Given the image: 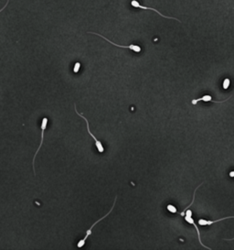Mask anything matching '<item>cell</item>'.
Returning <instances> with one entry per match:
<instances>
[{
  "label": "cell",
  "mask_w": 234,
  "mask_h": 250,
  "mask_svg": "<svg viewBox=\"0 0 234 250\" xmlns=\"http://www.w3.org/2000/svg\"><path fill=\"white\" fill-rule=\"evenodd\" d=\"M116 198H117V197H115V199H114V202H113V205L112 206V209L110 210V212H109V213H107V214H106V215L103 216L102 218H100L99 220H97V221H96V222H95L94 223H93V224H92V225H91V226L90 227V228H89V229H88V230L86 231V236H84V238H82V240H80V241L78 242V244H77V246H78L79 248L82 247V246H83V245H85V242H86L87 238H88V237H89V236H90L91 235V230H92V228H93V227L95 226V224H97V223H98L99 222H101L102 220H103L104 218H106V216H107V215H109V214H110V213H112V209H113V207H114V205H115V202H116Z\"/></svg>",
  "instance_id": "cell-1"
},
{
  "label": "cell",
  "mask_w": 234,
  "mask_h": 250,
  "mask_svg": "<svg viewBox=\"0 0 234 250\" xmlns=\"http://www.w3.org/2000/svg\"><path fill=\"white\" fill-rule=\"evenodd\" d=\"M74 108H75V112L77 113V115L78 116H80L81 117H82L84 120H85V122H86V125H87V129H88V132H89V134L91 135V137L94 139V141H95V145H96V148H97V149H98V151L100 152V153H103V151H104V148H103V144L101 143V141H99L96 138H95V136L93 135L91 132V130H90V126H89V122H88V120H87V118L86 117H84L82 114H80L78 111H77V108H76V105H74Z\"/></svg>",
  "instance_id": "cell-2"
},
{
  "label": "cell",
  "mask_w": 234,
  "mask_h": 250,
  "mask_svg": "<svg viewBox=\"0 0 234 250\" xmlns=\"http://www.w3.org/2000/svg\"><path fill=\"white\" fill-rule=\"evenodd\" d=\"M88 33L97 35V36H99V37H101V38L104 39L106 41L110 42L111 44H112V45H113V46H116V47H119V48H125V49H130V50H132V51H134V52H137V53L142 51L141 47H140V46H137V45H134V44H131V45H129V46H121V45H118V44H115V43H113L112 41L109 40L108 39H106L105 37H103V35H101V34H98V33H95V32H91V31H89Z\"/></svg>",
  "instance_id": "cell-3"
},
{
  "label": "cell",
  "mask_w": 234,
  "mask_h": 250,
  "mask_svg": "<svg viewBox=\"0 0 234 250\" xmlns=\"http://www.w3.org/2000/svg\"><path fill=\"white\" fill-rule=\"evenodd\" d=\"M47 125H48V118H47V117H43V118H42V121H41V139H40V144H39V147H38V148L37 149L35 155H34V158H33V171H34V173H35V167H34L35 158H36L37 154H38V152L39 151L40 148L42 147V143H43V139H44V131H45V129H46V127H47Z\"/></svg>",
  "instance_id": "cell-4"
},
{
  "label": "cell",
  "mask_w": 234,
  "mask_h": 250,
  "mask_svg": "<svg viewBox=\"0 0 234 250\" xmlns=\"http://www.w3.org/2000/svg\"><path fill=\"white\" fill-rule=\"evenodd\" d=\"M131 5L134 7V8H141V9H149V10H153L155 12H156L157 14H159L161 17H165V18H170V19H175V20H177L178 22H181L179 19L176 18V17H166V16H164L162 15L159 11H157V9H155V8H148V7H145V6H142V5H140L138 1H136V0H132L131 1Z\"/></svg>",
  "instance_id": "cell-5"
},
{
  "label": "cell",
  "mask_w": 234,
  "mask_h": 250,
  "mask_svg": "<svg viewBox=\"0 0 234 250\" xmlns=\"http://www.w3.org/2000/svg\"><path fill=\"white\" fill-rule=\"evenodd\" d=\"M185 220L188 222V223H191V224H193L194 225V227L196 228V230H197V233H198V236H199V243H200V245L203 246V247H205L206 249H210L209 247H208V246H206L205 245H203L202 244V242H201V237H200V233H199V228L197 227V225H196V223H194V220L192 219V216H185Z\"/></svg>",
  "instance_id": "cell-6"
},
{
  "label": "cell",
  "mask_w": 234,
  "mask_h": 250,
  "mask_svg": "<svg viewBox=\"0 0 234 250\" xmlns=\"http://www.w3.org/2000/svg\"><path fill=\"white\" fill-rule=\"evenodd\" d=\"M228 218H234V216H227V217H224V218H221V219H219V220H214V221H209V220H204V219H199V225H210V224H213L215 223H218L220 221H222V220H226Z\"/></svg>",
  "instance_id": "cell-7"
},
{
  "label": "cell",
  "mask_w": 234,
  "mask_h": 250,
  "mask_svg": "<svg viewBox=\"0 0 234 250\" xmlns=\"http://www.w3.org/2000/svg\"><path fill=\"white\" fill-rule=\"evenodd\" d=\"M199 101H203V102H212V103H220V104H221V103H223V102H216V101H213L212 100V97L210 96V95H204V96H202V97H200V98H198V99H195V100H192V105H196L198 102H199Z\"/></svg>",
  "instance_id": "cell-8"
},
{
  "label": "cell",
  "mask_w": 234,
  "mask_h": 250,
  "mask_svg": "<svg viewBox=\"0 0 234 250\" xmlns=\"http://www.w3.org/2000/svg\"><path fill=\"white\" fill-rule=\"evenodd\" d=\"M229 85H230V80L228 79V78H226V79L223 81V89H225V90L228 89Z\"/></svg>",
  "instance_id": "cell-9"
},
{
  "label": "cell",
  "mask_w": 234,
  "mask_h": 250,
  "mask_svg": "<svg viewBox=\"0 0 234 250\" xmlns=\"http://www.w3.org/2000/svg\"><path fill=\"white\" fill-rule=\"evenodd\" d=\"M168 210L170 212V213H172V214H176L177 211V208L174 206V205H172V204H168Z\"/></svg>",
  "instance_id": "cell-10"
},
{
  "label": "cell",
  "mask_w": 234,
  "mask_h": 250,
  "mask_svg": "<svg viewBox=\"0 0 234 250\" xmlns=\"http://www.w3.org/2000/svg\"><path fill=\"white\" fill-rule=\"evenodd\" d=\"M80 68H81V63H80V62H76L75 65H74V67H73V72H74L75 73H77L79 72V70H80Z\"/></svg>",
  "instance_id": "cell-11"
},
{
  "label": "cell",
  "mask_w": 234,
  "mask_h": 250,
  "mask_svg": "<svg viewBox=\"0 0 234 250\" xmlns=\"http://www.w3.org/2000/svg\"><path fill=\"white\" fill-rule=\"evenodd\" d=\"M8 2H9V0H8V2L6 3V5L4 6V8H1V9H0V12H2V11H3V10L5 9V8H6V7L8 6Z\"/></svg>",
  "instance_id": "cell-12"
},
{
  "label": "cell",
  "mask_w": 234,
  "mask_h": 250,
  "mask_svg": "<svg viewBox=\"0 0 234 250\" xmlns=\"http://www.w3.org/2000/svg\"><path fill=\"white\" fill-rule=\"evenodd\" d=\"M234 239V237L233 238H231V239H225V240H233Z\"/></svg>",
  "instance_id": "cell-13"
}]
</instances>
